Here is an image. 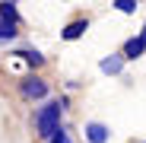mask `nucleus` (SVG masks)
I'll use <instances>...</instances> for the list:
<instances>
[{"label":"nucleus","mask_w":146,"mask_h":143,"mask_svg":"<svg viewBox=\"0 0 146 143\" xmlns=\"http://www.w3.org/2000/svg\"><path fill=\"white\" fill-rule=\"evenodd\" d=\"M60 114H64V99H54V102H48L44 108H38L35 114V130L41 140H51L57 130H60Z\"/></svg>","instance_id":"nucleus-1"},{"label":"nucleus","mask_w":146,"mask_h":143,"mask_svg":"<svg viewBox=\"0 0 146 143\" xmlns=\"http://www.w3.org/2000/svg\"><path fill=\"white\" fill-rule=\"evenodd\" d=\"M22 95H29V99H44L48 95V83L38 80V76H26L22 80Z\"/></svg>","instance_id":"nucleus-2"},{"label":"nucleus","mask_w":146,"mask_h":143,"mask_svg":"<svg viewBox=\"0 0 146 143\" xmlns=\"http://www.w3.org/2000/svg\"><path fill=\"white\" fill-rule=\"evenodd\" d=\"M108 134H111V130H108L105 124H99V121H89V124H86V140H89V143H108Z\"/></svg>","instance_id":"nucleus-3"},{"label":"nucleus","mask_w":146,"mask_h":143,"mask_svg":"<svg viewBox=\"0 0 146 143\" xmlns=\"http://www.w3.org/2000/svg\"><path fill=\"white\" fill-rule=\"evenodd\" d=\"M102 73H121V70H124V54H108V57H102Z\"/></svg>","instance_id":"nucleus-4"},{"label":"nucleus","mask_w":146,"mask_h":143,"mask_svg":"<svg viewBox=\"0 0 146 143\" xmlns=\"http://www.w3.org/2000/svg\"><path fill=\"white\" fill-rule=\"evenodd\" d=\"M143 51H146V45H143V41H140V35H137V38H130V41L124 45V51H121V54H124V61H137Z\"/></svg>","instance_id":"nucleus-5"},{"label":"nucleus","mask_w":146,"mask_h":143,"mask_svg":"<svg viewBox=\"0 0 146 143\" xmlns=\"http://www.w3.org/2000/svg\"><path fill=\"white\" fill-rule=\"evenodd\" d=\"M86 29H89V19H76V22H70V26L64 29V38H67V41H73V38H80Z\"/></svg>","instance_id":"nucleus-6"},{"label":"nucleus","mask_w":146,"mask_h":143,"mask_svg":"<svg viewBox=\"0 0 146 143\" xmlns=\"http://www.w3.org/2000/svg\"><path fill=\"white\" fill-rule=\"evenodd\" d=\"M0 19H7V22H13V26H16V19H19L16 3H0Z\"/></svg>","instance_id":"nucleus-7"},{"label":"nucleus","mask_w":146,"mask_h":143,"mask_svg":"<svg viewBox=\"0 0 146 143\" xmlns=\"http://www.w3.org/2000/svg\"><path fill=\"white\" fill-rule=\"evenodd\" d=\"M13 35H16V26L7 22V19H0V41H7V38H13Z\"/></svg>","instance_id":"nucleus-8"},{"label":"nucleus","mask_w":146,"mask_h":143,"mask_svg":"<svg viewBox=\"0 0 146 143\" xmlns=\"http://www.w3.org/2000/svg\"><path fill=\"white\" fill-rule=\"evenodd\" d=\"M16 57H26V61H29V64H32V67H38V64H44V57H41V54H38V51H19V54H16Z\"/></svg>","instance_id":"nucleus-9"},{"label":"nucleus","mask_w":146,"mask_h":143,"mask_svg":"<svg viewBox=\"0 0 146 143\" xmlns=\"http://www.w3.org/2000/svg\"><path fill=\"white\" fill-rule=\"evenodd\" d=\"M111 7H117L121 13H133V10H137V0H114Z\"/></svg>","instance_id":"nucleus-10"},{"label":"nucleus","mask_w":146,"mask_h":143,"mask_svg":"<svg viewBox=\"0 0 146 143\" xmlns=\"http://www.w3.org/2000/svg\"><path fill=\"white\" fill-rule=\"evenodd\" d=\"M48 143H73V140H70V137H67L64 130H57V134H54L51 140H48Z\"/></svg>","instance_id":"nucleus-11"},{"label":"nucleus","mask_w":146,"mask_h":143,"mask_svg":"<svg viewBox=\"0 0 146 143\" xmlns=\"http://www.w3.org/2000/svg\"><path fill=\"white\" fill-rule=\"evenodd\" d=\"M140 41L146 45V22H143V32H140Z\"/></svg>","instance_id":"nucleus-12"}]
</instances>
